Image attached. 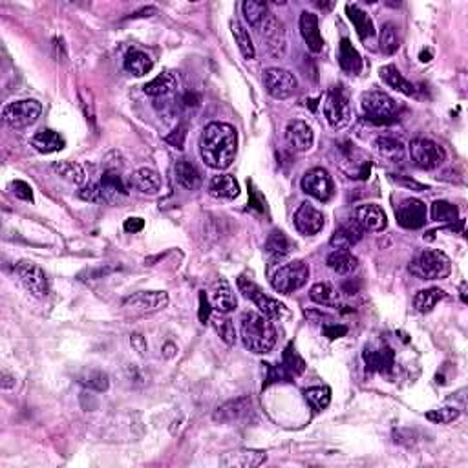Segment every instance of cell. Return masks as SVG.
<instances>
[{"instance_id": "obj_1", "label": "cell", "mask_w": 468, "mask_h": 468, "mask_svg": "<svg viewBox=\"0 0 468 468\" xmlns=\"http://www.w3.org/2000/svg\"><path fill=\"white\" fill-rule=\"evenodd\" d=\"M238 150V132L227 123H209L200 137V154L205 165L216 171H225L233 165Z\"/></svg>"}, {"instance_id": "obj_2", "label": "cell", "mask_w": 468, "mask_h": 468, "mask_svg": "<svg viewBox=\"0 0 468 468\" xmlns=\"http://www.w3.org/2000/svg\"><path fill=\"white\" fill-rule=\"evenodd\" d=\"M240 331L243 346L252 353L265 355L277 344V329L262 313L245 311L240 320Z\"/></svg>"}, {"instance_id": "obj_3", "label": "cell", "mask_w": 468, "mask_h": 468, "mask_svg": "<svg viewBox=\"0 0 468 468\" xmlns=\"http://www.w3.org/2000/svg\"><path fill=\"white\" fill-rule=\"evenodd\" d=\"M408 271L421 280H443L450 275V258L437 249H425L410 262Z\"/></svg>"}, {"instance_id": "obj_4", "label": "cell", "mask_w": 468, "mask_h": 468, "mask_svg": "<svg viewBox=\"0 0 468 468\" xmlns=\"http://www.w3.org/2000/svg\"><path fill=\"white\" fill-rule=\"evenodd\" d=\"M361 108L364 112V119L373 124L395 123L399 117V105L395 99L377 90L362 95Z\"/></svg>"}, {"instance_id": "obj_5", "label": "cell", "mask_w": 468, "mask_h": 468, "mask_svg": "<svg viewBox=\"0 0 468 468\" xmlns=\"http://www.w3.org/2000/svg\"><path fill=\"white\" fill-rule=\"evenodd\" d=\"M309 267L304 260H293L289 264L282 265L271 277L272 289L280 294H291L307 284Z\"/></svg>"}, {"instance_id": "obj_6", "label": "cell", "mask_w": 468, "mask_h": 468, "mask_svg": "<svg viewBox=\"0 0 468 468\" xmlns=\"http://www.w3.org/2000/svg\"><path fill=\"white\" fill-rule=\"evenodd\" d=\"M351 114H353V110H351L348 92L341 85L333 86L324 101V115H326L329 127L335 130L348 127L351 121Z\"/></svg>"}, {"instance_id": "obj_7", "label": "cell", "mask_w": 468, "mask_h": 468, "mask_svg": "<svg viewBox=\"0 0 468 468\" xmlns=\"http://www.w3.org/2000/svg\"><path fill=\"white\" fill-rule=\"evenodd\" d=\"M238 289L243 297L249 298V300H252V302L256 304V307L262 311V315L267 317L269 320H282L284 317L289 315L287 309H285L284 304L278 302V300H275V298L267 297V294L260 289L255 282L249 280V278H245V277L238 278Z\"/></svg>"}, {"instance_id": "obj_8", "label": "cell", "mask_w": 468, "mask_h": 468, "mask_svg": "<svg viewBox=\"0 0 468 468\" xmlns=\"http://www.w3.org/2000/svg\"><path fill=\"white\" fill-rule=\"evenodd\" d=\"M410 159L415 166L422 169V171H434L437 166H441L447 159V152L443 147H439L435 141L425 139V137H418L413 139L408 147Z\"/></svg>"}, {"instance_id": "obj_9", "label": "cell", "mask_w": 468, "mask_h": 468, "mask_svg": "<svg viewBox=\"0 0 468 468\" xmlns=\"http://www.w3.org/2000/svg\"><path fill=\"white\" fill-rule=\"evenodd\" d=\"M169 304V294L165 291H139L124 298L123 309L130 315L143 317L158 313Z\"/></svg>"}, {"instance_id": "obj_10", "label": "cell", "mask_w": 468, "mask_h": 468, "mask_svg": "<svg viewBox=\"0 0 468 468\" xmlns=\"http://www.w3.org/2000/svg\"><path fill=\"white\" fill-rule=\"evenodd\" d=\"M43 114V105L35 99H21V101L9 102L2 112L6 124L11 128H26L33 124Z\"/></svg>"}, {"instance_id": "obj_11", "label": "cell", "mask_w": 468, "mask_h": 468, "mask_svg": "<svg viewBox=\"0 0 468 468\" xmlns=\"http://www.w3.org/2000/svg\"><path fill=\"white\" fill-rule=\"evenodd\" d=\"M264 85L267 94L272 99L284 101L289 99L297 92L298 81L297 77L284 68H267L264 72Z\"/></svg>"}, {"instance_id": "obj_12", "label": "cell", "mask_w": 468, "mask_h": 468, "mask_svg": "<svg viewBox=\"0 0 468 468\" xmlns=\"http://www.w3.org/2000/svg\"><path fill=\"white\" fill-rule=\"evenodd\" d=\"M260 37L264 41L265 50L269 51V55L282 59L285 55V50H287V38H285V30L284 24L278 21L277 17L267 15L265 21L258 26Z\"/></svg>"}, {"instance_id": "obj_13", "label": "cell", "mask_w": 468, "mask_h": 468, "mask_svg": "<svg viewBox=\"0 0 468 468\" xmlns=\"http://www.w3.org/2000/svg\"><path fill=\"white\" fill-rule=\"evenodd\" d=\"M15 271H17V277L21 278L22 285H24L26 289L30 291L33 297L37 298L46 297L50 287H48L46 272L43 271L41 265H37L35 262H31V260H22V262H18L17 264Z\"/></svg>"}, {"instance_id": "obj_14", "label": "cell", "mask_w": 468, "mask_h": 468, "mask_svg": "<svg viewBox=\"0 0 468 468\" xmlns=\"http://www.w3.org/2000/svg\"><path fill=\"white\" fill-rule=\"evenodd\" d=\"M302 191L319 201H329L335 194L333 179L326 169H311L302 178Z\"/></svg>"}, {"instance_id": "obj_15", "label": "cell", "mask_w": 468, "mask_h": 468, "mask_svg": "<svg viewBox=\"0 0 468 468\" xmlns=\"http://www.w3.org/2000/svg\"><path fill=\"white\" fill-rule=\"evenodd\" d=\"M395 218L403 229H421L426 223V205L415 198L403 200L397 205Z\"/></svg>"}, {"instance_id": "obj_16", "label": "cell", "mask_w": 468, "mask_h": 468, "mask_svg": "<svg viewBox=\"0 0 468 468\" xmlns=\"http://www.w3.org/2000/svg\"><path fill=\"white\" fill-rule=\"evenodd\" d=\"M324 214L320 213L317 207H313L311 203H302L294 213V227L300 234H306V236H313V234H319L324 229Z\"/></svg>"}, {"instance_id": "obj_17", "label": "cell", "mask_w": 468, "mask_h": 468, "mask_svg": "<svg viewBox=\"0 0 468 468\" xmlns=\"http://www.w3.org/2000/svg\"><path fill=\"white\" fill-rule=\"evenodd\" d=\"M285 141L297 152H307L315 143V134L306 121L293 119L285 127Z\"/></svg>"}, {"instance_id": "obj_18", "label": "cell", "mask_w": 468, "mask_h": 468, "mask_svg": "<svg viewBox=\"0 0 468 468\" xmlns=\"http://www.w3.org/2000/svg\"><path fill=\"white\" fill-rule=\"evenodd\" d=\"M362 358L366 364L368 371H375V373H388L395 366V353L392 348L388 346H381V348H364L362 351Z\"/></svg>"}, {"instance_id": "obj_19", "label": "cell", "mask_w": 468, "mask_h": 468, "mask_svg": "<svg viewBox=\"0 0 468 468\" xmlns=\"http://www.w3.org/2000/svg\"><path fill=\"white\" fill-rule=\"evenodd\" d=\"M211 304L216 313L222 315H229L230 311L236 309L238 302H236V294H234L233 287L225 278H218L213 285H211Z\"/></svg>"}, {"instance_id": "obj_20", "label": "cell", "mask_w": 468, "mask_h": 468, "mask_svg": "<svg viewBox=\"0 0 468 468\" xmlns=\"http://www.w3.org/2000/svg\"><path fill=\"white\" fill-rule=\"evenodd\" d=\"M267 461V454L262 450H249V448H242V450L229 452L223 454L220 464L225 468H256L260 464H264Z\"/></svg>"}, {"instance_id": "obj_21", "label": "cell", "mask_w": 468, "mask_h": 468, "mask_svg": "<svg viewBox=\"0 0 468 468\" xmlns=\"http://www.w3.org/2000/svg\"><path fill=\"white\" fill-rule=\"evenodd\" d=\"M251 397H238V399H230L227 403H223L222 406H218L213 413L214 422H220V425H227V422H234L242 419L245 413H249L251 410Z\"/></svg>"}, {"instance_id": "obj_22", "label": "cell", "mask_w": 468, "mask_h": 468, "mask_svg": "<svg viewBox=\"0 0 468 468\" xmlns=\"http://www.w3.org/2000/svg\"><path fill=\"white\" fill-rule=\"evenodd\" d=\"M355 222L364 230H373V233H381L388 225L386 213L375 203H366L357 207L355 209Z\"/></svg>"}, {"instance_id": "obj_23", "label": "cell", "mask_w": 468, "mask_h": 468, "mask_svg": "<svg viewBox=\"0 0 468 468\" xmlns=\"http://www.w3.org/2000/svg\"><path fill=\"white\" fill-rule=\"evenodd\" d=\"M128 187L152 196V194H158L159 188H161V178L154 169L141 166V169H137L128 176Z\"/></svg>"}, {"instance_id": "obj_24", "label": "cell", "mask_w": 468, "mask_h": 468, "mask_svg": "<svg viewBox=\"0 0 468 468\" xmlns=\"http://www.w3.org/2000/svg\"><path fill=\"white\" fill-rule=\"evenodd\" d=\"M362 236H364V229H362L355 220H349V222L342 223V225L333 233L331 240H329V245H331L333 249H344V251H348V249H351V247L361 242Z\"/></svg>"}, {"instance_id": "obj_25", "label": "cell", "mask_w": 468, "mask_h": 468, "mask_svg": "<svg viewBox=\"0 0 468 468\" xmlns=\"http://www.w3.org/2000/svg\"><path fill=\"white\" fill-rule=\"evenodd\" d=\"M300 33H302L307 48H309L313 53H319V51H322L324 38H322V35H320L319 17H317L315 13L304 11L302 15H300Z\"/></svg>"}, {"instance_id": "obj_26", "label": "cell", "mask_w": 468, "mask_h": 468, "mask_svg": "<svg viewBox=\"0 0 468 468\" xmlns=\"http://www.w3.org/2000/svg\"><path fill=\"white\" fill-rule=\"evenodd\" d=\"M375 152L379 154L381 158L388 159V161L399 163L406 158V147L400 139L393 136H379L373 141Z\"/></svg>"}, {"instance_id": "obj_27", "label": "cell", "mask_w": 468, "mask_h": 468, "mask_svg": "<svg viewBox=\"0 0 468 468\" xmlns=\"http://www.w3.org/2000/svg\"><path fill=\"white\" fill-rule=\"evenodd\" d=\"M207 191L213 198L218 200H234L240 194V185L230 174L214 176L207 185Z\"/></svg>"}, {"instance_id": "obj_28", "label": "cell", "mask_w": 468, "mask_h": 468, "mask_svg": "<svg viewBox=\"0 0 468 468\" xmlns=\"http://www.w3.org/2000/svg\"><path fill=\"white\" fill-rule=\"evenodd\" d=\"M64 145H66L64 137L60 136L59 132H55V130H51V128L38 130V132L31 137V147L41 154L59 152V150L64 149Z\"/></svg>"}, {"instance_id": "obj_29", "label": "cell", "mask_w": 468, "mask_h": 468, "mask_svg": "<svg viewBox=\"0 0 468 468\" xmlns=\"http://www.w3.org/2000/svg\"><path fill=\"white\" fill-rule=\"evenodd\" d=\"M293 247L294 243L287 238V234L282 233V230H272L267 236L264 251L271 258V262H277V260H282L289 255L293 251Z\"/></svg>"}, {"instance_id": "obj_30", "label": "cell", "mask_w": 468, "mask_h": 468, "mask_svg": "<svg viewBox=\"0 0 468 468\" xmlns=\"http://www.w3.org/2000/svg\"><path fill=\"white\" fill-rule=\"evenodd\" d=\"M174 178L179 187L187 191H198L201 187V176L198 169L187 159H179L174 165Z\"/></svg>"}, {"instance_id": "obj_31", "label": "cell", "mask_w": 468, "mask_h": 468, "mask_svg": "<svg viewBox=\"0 0 468 468\" xmlns=\"http://www.w3.org/2000/svg\"><path fill=\"white\" fill-rule=\"evenodd\" d=\"M124 70L128 73H132L136 77H143L154 68V60L150 59L149 53L141 50H128L127 55H124V63H123Z\"/></svg>"}, {"instance_id": "obj_32", "label": "cell", "mask_w": 468, "mask_h": 468, "mask_svg": "<svg viewBox=\"0 0 468 468\" xmlns=\"http://www.w3.org/2000/svg\"><path fill=\"white\" fill-rule=\"evenodd\" d=\"M326 264H328V267L331 269L333 272L346 277V275H351V272L358 267V260L357 256H353L349 251L336 249V251H333L331 255L326 258Z\"/></svg>"}, {"instance_id": "obj_33", "label": "cell", "mask_w": 468, "mask_h": 468, "mask_svg": "<svg viewBox=\"0 0 468 468\" xmlns=\"http://www.w3.org/2000/svg\"><path fill=\"white\" fill-rule=\"evenodd\" d=\"M346 13H348V18L351 21V24L355 26V30H357L358 37H361L362 41L373 37L375 26L366 11H362L357 4H348L346 6Z\"/></svg>"}, {"instance_id": "obj_34", "label": "cell", "mask_w": 468, "mask_h": 468, "mask_svg": "<svg viewBox=\"0 0 468 468\" xmlns=\"http://www.w3.org/2000/svg\"><path fill=\"white\" fill-rule=\"evenodd\" d=\"M178 88V79L172 72H163L143 86V92L152 97H165Z\"/></svg>"}, {"instance_id": "obj_35", "label": "cell", "mask_w": 468, "mask_h": 468, "mask_svg": "<svg viewBox=\"0 0 468 468\" xmlns=\"http://www.w3.org/2000/svg\"><path fill=\"white\" fill-rule=\"evenodd\" d=\"M99 187H101L102 200L110 201V203L119 201L121 198H124L128 194L127 188H124V185H123V181H121L119 174H117V172H112V171L102 174V179H101V184H99Z\"/></svg>"}, {"instance_id": "obj_36", "label": "cell", "mask_w": 468, "mask_h": 468, "mask_svg": "<svg viewBox=\"0 0 468 468\" xmlns=\"http://www.w3.org/2000/svg\"><path fill=\"white\" fill-rule=\"evenodd\" d=\"M379 75L390 88L397 90V92L405 95H415V86H413L408 79H405V75H403L395 66H392V64L383 66V68L379 70Z\"/></svg>"}, {"instance_id": "obj_37", "label": "cell", "mask_w": 468, "mask_h": 468, "mask_svg": "<svg viewBox=\"0 0 468 468\" xmlns=\"http://www.w3.org/2000/svg\"><path fill=\"white\" fill-rule=\"evenodd\" d=\"M339 64L348 73H358L362 70V59L349 38H342L339 44Z\"/></svg>"}, {"instance_id": "obj_38", "label": "cell", "mask_w": 468, "mask_h": 468, "mask_svg": "<svg viewBox=\"0 0 468 468\" xmlns=\"http://www.w3.org/2000/svg\"><path fill=\"white\" fill-rule=\"evenodd\" d=\"M51 171L55 172L59 178L66 179L73 185H83L86 181V172L79 163L73 161H55L51 165Z\"/></svg>"}, {"instance_id": "obj_39", "label": "cell", "mask_w": 468, "mask_h": 468, "mask_svg": "<svg viewBox=\"0 0 468 468\" xmlns=\"http://www.w3.org/2000/svg\"><path fill=\"white\" fill-rule=\"evenodd\" d=\"M443 298L445 291H441L439 287L422 289L413 297V307H415L419 313H430V311L437 306L439 300H443Z\"/></svg>"}, {"instance_id": "obj_40", "label": "cell", "mask_w": 468, "mask_h": 468, "mask_svg": "<svg viewBox=\"0 0 468 468\" xmlns=\"http://www.w3.org/2000/svg\"><path fill=\"white\" fill-rule=\"evenodd\" d=\"M230 31H233L234 35V41H236V44H238L240 51H242L243 59L251 60L255 59V44H252V38L251 35H249V31L245 30V26L240 24L238 21H234L233 24H230Z\"/></svg>"}, {"instance_id": "obj_41", "label": "cell", "mask_w": 468, "mask_h": 468, "mask_svg": "<svg viewBox=\"0 0 468 468\" xmlns=\"http://www.w3.org/2000/svg\"><path fill=\"white\" fill-rule=\"evenodd\" d=\"M381 50L386 53V55H393L400 46V33L399 28H397L393 22H386V24L381 28Z\"/></svg>"}, {"instance_id": "obj_42", "label": "cell", "mask_w": 468, "mask_h": 468, "mask_svg": "<svg viewBox=\"0 0 468 468\" xmlns=\"http://www.w3.org/2000/svg\"><path fill=\"white\" fill-rule=\"evenodd\" d=\"M211 324H213V328L214 331L218 333V336H220L227 346H233L234 342H236V329H234V324L229 317L222 315V313L211 315Z\"/></svg>"}, {"instance_id": "obj_43", "label": "cell", "mask_w": 468, "mask_h": 468, "mask_svg": "<svg viewBox=\"0 0 468 468\" xmlns=\"http://www.w3.org/2000/svg\"><path fill=\"white\" fill-rule=\"evenodd\" d=\"M309 297L313 302L320 304V306H336L339 304V293L333 289V285L320 282L311 287Z\"/></svg>"}, {"instance_id": "obj_44", "label": "cell", "mask_w": 468, "mask_h": 468, "mask_svg": "<svg viewBox=\"0 0 468 468\" xmlns=\"http://www.w3.org/2000/svg\"><path fill=\"white\" fill-rule=\"evenodd\" d=\"M432 220L443 223H456L459 220V211L456 205L448 203L445 200H437L432 203Z\"/></svg>"}, {"instance_id": "obj_45", "label": "cell", "mask_w": 468, "mask_h": 468, "mask_svg": "<svg viewBox=\"0 0 468 468\" xmlns=\"http://www.w3.org/2000/svg\"><path fill=\"white\" fill-rule=\"evenodd\" d=\"M79 383L88 390H92V392H107L108 386H110L108 375L101 370H86L79 377Z\"/></svg>"}, {"instance_id": "obj_46", "label": "cell", "mask_w": 468, "mask_h": 468, "mask_svg": "<svg viewBox=\"0 0 468 468\" xmlns=\"http://www.w3.org/2000/svg\"><path fill=\"white\" fill-rule=\"evenodd\" d=\"M243 9V15H245L247 22L251 26H255V28H258L262 22L265 21V17H267V4L265 2H262V0H247V2H243L242 6Z\"/></svg>"}, {"instance_id": "obj_47", "label": "cell", "mask_w": 468, "mask_h": 468, "mask_svg": "<svg viewBox=\"0 0 468 468\" xmlns=\"http://www.w3.org/2000/svg\"><path fill=\"white\" fill-rule=\"evenodd\" d=\"M304 397H306V400L309 403L311 408L320 412V410L328 408L329 403H331V390H329L328 386L309 388V390L304 392Z\"/></svg>"}, {"instance_id": "obj_48", "label": "cell", "mask_w": 468, "mask_h": 468, "mask_svg": "<svg viewBox=\"0 0 468 468\" xmlns=\"http://www.w3.org/2000/svg\"><path fill=\"white\" fill-rule=\"evenodd\" d=\"M282 361H284L282 368H284L289 375H302L304 371H306V362H304V358L298 355V351L294 349L293 344H289L284 349V357H282Z\"/></svg>"}, {"instance_id": "obj_49", "label": "cell", "mask_w": 468, "mask_h": 468, "mask_svg": "<svg viewBox=\"0 0 468 468\" xmlns=\"http://www.w3.org/2000/svg\"><path fill=\"white\" fill-rule=\"evenodd\" d=\"M459 418V410L452 408V406H445V408H437V410H430V412L426 413V419L435 425H450L456 419Z\"/></svg>"}, {"instance_id": "obj_50", "label": "cell", "mask_w": 468, "mask_h": 468, "mask_svg": "<svg viewBox=\"0 0 468 468\" xmlns=\"http://www.w3.org/2000/svg\"><path fill=\"white\" fill-rule=\"evenodd\" d=\"M185 137H187V124H178V127L165 137V141L166 143H171L172 147H176V149L181 150L185 145Z\"/></svg>"}, {"instance_id": "obj_51", "label": "cell", "mask_w": 468, "mask_h": 468, "mask_svg": "<svg viewBox=\"0 0 468 468\" xmlns=\"http://www.w3.org/2000/svg\"><path fill=\"white\" fill-rule=\"evenodd\" d=\"M13 194L18 198V200L24 201H33V191H31L30 184H26L22 179H17V181H13L11 184Z\"/></svg>"}, {"instance_id": "obj_52", "label": "cell", "mask_w": 468, "mask_h": 468, "mask_svg": "<svg viewBox=\"0 0 468 468\" xmlns=\"http://www.w3.org/2000/svg\"><path fill=\"white\" fill-rule=\"evenodd\" d=\"M79 198L85 201H92V203H94V201H99L102 198L101 187L95 184H88L86 187H83L81 191H79Z\"/></svg>"}, {"instance_id": "obj_53", "label": "cell", "mask_w": 468, "mask_h": 468, "mask_svg": "<svg viewBox=\"0 0 468 468\" xmlns=\"http://www.w3.org/2000/svg\"><path fill=\"white\" fill-rule=\"evenodd\" d=\"M211 313H213V307H211L209 297L205 291H200V311H198V317H200L201 322H209Z\"/></svg>"}, {"instance_id": "obj_54", "label": "cell", "mask_w": 468, "mask_h": 468, "mask_svg": "<svg viewBox=\"0 0 468 468\" xmlns=\"http://www.w3.org/2000/svg\"><path fill=\"white\" fill-rule=\"evenodd\" d=\"M346 333H348V328H346V326H341V324H326V326H324V335L328 336V339H331V341L341 339V336H344Z\"/></svg>"}, {"instance_id": "obj_55", "label": "cell", "mask_w": 468, "mask_h": 468, "mask_svg": "<svg viewBox=\"0 0 468 468\" xmlns=\"http://www.w3.org/2000/svg\"><path fill=\"white\" fill-rule=\"evenodd\" d=\"M130 344H132V348L136 349V351L141 355V357H145L147 349H149L145 336L141 335V333H134V335H130Z\"/></svg>"}, {"instance_id": "obj_56", "label": "cell", "mask_w": 468, "mask_h": 468, "mask_svg": "<svg viewBox=\"0 0 468 468\" xmlns=\"http://www.w3.org/2000/svg\"><path fill=\"white\" fill-rule=\"evenodd\" d=\"M124 230H127V233H141V230L145 229V220H143V218H137V216H134V218H128V220H124Z\"/></svg>"}, {"instance_id": "obj_57", "label": "cell", "mask_w": 468, "mask_h": 468, "mask_svg": "<svg viewBox=\"0 0 468 468\" xmlns=\"http://www.w3.org/2000/svg\"><path fill=\"white\" fill-rule=\"evenodd\" d=\"M304 315L307 317V319L311 320V322H317V324H324V326H326V322H329V320H331V317H328L326 315V313H322V311H317V309H313V311H304Z\"/></svg>"}, {"instance_id": "obj_58", "label": "cell", "mask_w": 468, "mask_h": 468, "mask_svg": "<svg viewBox=\"0 0 468 468\" xmlns=\"http://www.w3.org/2000/svg\"><path fill=\"white\" fill-rule=\"evenodd\" d=\"M0 386H2V390H11V388H15V377H11V375H8L4 371V373H2V381H0Z\"/></svg>"}, {"instance_id": "obj_59", "label": "cell", "mask_w": 468, "mask_h": 468, "mask_svg": "<svg viewBox=\"0 0 468 468\" xmlns=\"http://www.w3.org/2000/svg\"><path fill=\"white\" fill-rule=\"evenodd\" d=\"M395 179H399L400 184H403V185H406V187L419 188V191H422V188H425V187H422L421 184H415V181H412V179H410V181H408V179H403V178H395Z\"/></svg>"}, {"instance_id": "obj_60", "label": "cell", "mask_w": 468, "mask_h": 468, "mask_svg": "<svg viewBox=\"0 0 468 468\" xmlns=\"http://www.w3.org/2000/svg\"><path fill=\"white\" fill-rule=\"evenodd\" d=\"M176 351H178V349H176V346H174V344H171V342H169V344L165 346V357H166V358H172V357H174Z\"/></svg>"}, {"instance_id": "obj_61", "label": "cell", "mask_w": 468, "mask_h": 468, "mask_svg": "<svg viewBox=\"0 0 468 468\" xmlns=\"http://www.w3.org/2000/svg\"><path fill=\"white\" fill-rule=\"evenodd\" d=\"M184 101H185V105H187V107H191V105H192V107H196V105H198V97H196V95H192V94L185 95Z\"/></svg>"}, {"instance_id": "obj_62", "label": "cell", "mask_w": 468, "mask_h": 468, "mask_svg": "<svg viewBox=\"0 0 468 468\" xmlns=\"http://www.w3.org/2000/svg\"><path fill=\"white\" fill-rule=\"evenodd\" d=\"M428 60H432V51L430 50L421 51V63H428Z\"/></svg>"}, {"instance_id": "obj_63", "label": "cell", "mask_w": 468, "mask_h": 468, "mask_svg": "<svg viewBox=\"0 0 468 468\" xmlns=\"http://www.w3.org/2000/svg\"><path fill=\"white\" fill-rule=\"evenodd\" d=\"M461 300H463L464 304L468 302V298H467V284H461Z\"/></svg>"}]
</instances>
